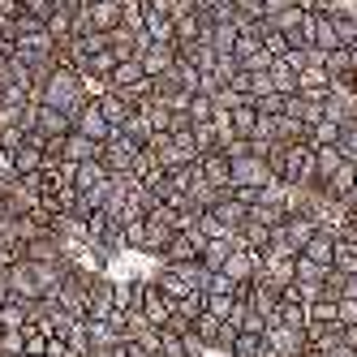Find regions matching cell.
<instances>
[{
	"mask_svg": "<svg viewBox=\"0 0 357 357\" xmlns=\"http://www.w3.org/2000/svg\"><path fill=\"white\" fill-rule=\"evenodd\" d=\"M138 61H142V69L151 73V78H160V73H168L172 61H176V43H151Z\"/></svg>",
	"mask_w": 357,
	"mask_h": 357,
	"instance_id": "7c38bea8",
	"label": "cell"
},
{
	"mask_svg": "<svg viewBox=\"0 0 357 357\" xmlns=\"http://www.w3.org/2000/svg\"><path fill=\"white\" fill-rule=\"evenodd\" d=\"M327 275H331V267H323L314 259H305V254H297V280H314V284H323Z\"/></svg>",
	"mask_w": 357,
	"mask_h": 357,
	"instance_id": "f35d334b",
	"label": "cell"
},
{
	"mask_svg": "<svg viewBox=\"0 0 357 357\" xmlns=\"http://www.w3.org/2000/svg\"><path fill=\"white\" fill-rule=\"evenodd\" d=\"M142 31L151 35V43H176L172 13L160 5V0H146V17H142Z\"/></svg>",
	"mask_w": 357,
	"mask_h": 357,
	"instance_id": "52a82bcc",
	"label": "cell"
},
{
	"mask_svg": "<svg viewBox=\"0 0 357 357\" xmlns=\"http://www.w3.org/2000/svg\"><path fill=\"white\" fill-rule=\"evenodd\" d=\"M267 241H271V224L245 220V224L237 228V245H245V250H267Z\"/></svg>",
	"mask_w": 357,
	"mask_h": 357,
	"instance_id": "ffe728a7",
	"label": "cell"
},
{
	"mask_svg": "<svg viewBox=\"0 0 357 357\" xmlns=\"http://www.w3.org/2000/svg\"><path fill=\"white\" fill-rule=\"evenodd\" d=\"M198 172H202V181H211V185H233V155L220 146V151H207V155H198Z\"/></svg>",
	"mask_w": 357,
	"mask_h": 357,
	"instance_id": "ba28073f",
	"label": "cell"
},
{
	"mask_svg": "<svg viewBox=\"0 0 357 357\" xmlns=\"http://www.w3.org/2000/svg\"><path fill=\"white\" fill-rule=\"evenodd\" d=\"M340 164H344L340 142H336V146H314V181H319V185H323V181H327V176L336 172Z\"/></svg>",
	"mask_w": 357,
	"mask_h": 357,
	"instance_id": "ac0fdd59",
	"label": "cell"
},
{
	"mask_svg": "<svg viewBox=\"0 0 357 357\" xmlns=\"http://www.w3.org/2000/svg\"><path fill=\"white\" fill-rule=\"evenodd\" d=\"M323 69L331 73V82L344 78V73H353V52H349V47H331V52L323 56Z\"/></svg>",
	"mask_w": 357,
	"mask_h": 357,
	"instance_id": "4316f807",
	"label": "cell"
},
{
	"mask_svg": "<svg viewBox=\"0 0 357 357\" xmlns=\"http://www.w3.org/2000/svg\"><path fill=\"white\" fill-rule=\"evenodd\" d=\"M22 9H26L31 17H39V22H47V17L56 13V5H52V0H22Z\"/></svg>",
	"mask_w": 357,
	"mask_h": 357,
	"instance_id": "c3c4849f",
	"label": "cell"
},
{
	"mask_svg": "<svg viewBox=\"0 0 357 357\" xmlns=\"http://www.w3.org/2000/svg\"><path fill=\"white\" fill-rule=\"evenodd\" d=\"M314 9L319 13H331V9H336V0H314Z\"/></svg>",
	"mask_w": 357,
	"mask_h": 357,
	"instance_id": "11a10c76",
	"label": "cell"
},
{
	"mask_svg": "<svg viewBox=\"0 0 357 357\" xmlns=\"http://www.w3.org/2000/svg\"><path fill=\"white\" fill-rule=\"evenodd\" d=\"M134 155H138V142L125 134V130H116L108 142H104V168L112 172V176H125V172H134Z\"/></svg>",
	"mask_w": 357,
	"mask_h": 357,
	"instance_id": "7a4b0ae2",
	"label": "cell"
},
{
	"mask_svg": "<svg viewBox=\"0 0 357 357\" xmlns=\"http://www.w3.org/2000/svg\"><path fill=\"white\" fill-rule=\"evenodd\" d=\"M220 327H224V319H215L211 310H202V314L194 319V331H198V340L207 344V349H215V340H220Z\"/></svg>",
	"mask_w": 357,
	"mask_h": 357,
	"instance_id": "4dcf8cb0",
	"label": "cell"
},
{
	"mask_svg": "<svg viewBox=\"0 0 357 357\" xmlns=\"http://www.w3.org/2000/svg\"><path fill=\"white\" fill-rule=\"evenodd\" d=\"M0 39H5V35H0Z\"/></svg>",
	"mask_w": 357,
	"mask_h": 357,
	"instance_id": "91938a15",
	"label": "cell"
},
{
	"mask_svg": "<svg viewBox=\"0 0 357 357\" xmlns=\"http://www.w3.org/2000/svg\"><path fill=\"white\" fill-rule=\"evenodd\" d=\"M35 104H47V108H61V112H78L82 104H86V91H82V73L78 69H65V65H56L52 73L43 78V86L31 95Z\"/></svg>",
	"mask_w": 357,
	"mask_h": 357,
	"instance_id": "6da1fadb",
	"label": "cell"
},
{
	"mask_svg": "<svg viewBox=\"0 0 357 357\" xmlns=\"http://www.w3.org/2000/svg\"><path fill=\"white\" fill-rule=\"evenodd\" d=\"M91 26L95 31H116L121 26V0H99V5H86Z\"/></svg>",
	"mask_w": 357,
	"mask_h": 357,
	"instance_id": "e0dca14e",
	"label": "cell"
},
{
	"mask_svg": "<svg viewBox=\"0 0 357 357\" xmlns=\"http://www.w3.org/2000/svg\"><path fill=\"white\" fill-rule=\"evenodd\" d=\"M22 357H35V353H22Z\"/></svg>",
	"mask_w": 357,
	"mask_h": 357,
	"instance_id": "680465c9",
	"label": "cell"
},
{
	"mask_svg": "<svg viewBox=\"0 0 357 357\" xmlns=\"http://www.w3.org/2000/svg\"><path fill=\"white\" fill-rule=\"evenodd\" d=\"M245 305H250V310H259L263 319H271L275 305H280V289L267 284L263 275H254V280H250V297H245Z\"/></svg>",
	"mask_w": 357,
	"mask_h": 357,
	"instance_id": "30bf717a",
	"label": "cell"
},
{
	"mask_svg": "<svg viewBox=\"0 0 357 357\" xmlns=\"http://www.w3.org/2000/svg\"><path fill=\"white\" fill-rule=\"evenodd\" d=\"M73 130L86 134V138H95V142H108L116 134L112 125H108V116H104V108H99V99H86V104L73 112Z\"/></svg>",
	"mask_w": 357,
	"mask_h": 357,
	"instance_id": "277c9868",
	"label": "cell"
},
{
	"mask_svg": "<svg viewBox=\"0 0 357 357\" xmlns=\"http://www.w3.org/2000/svg\"><path fill=\"white\" fill-rule=\"evenodd\" d=\"M116 357H151L142 344H134V340H116Z\"/></svg>",
	"mask_w": 357,
	"mask_h": 357,
	"instance_id": "816d5d0a",
	"label": "cell"
},
{
	"mask_svg": "<svg viewBox=\"0 0 357 357\" xmlns=\"http://www.w3.org/2000/svg\"><path fill=\"white\" fill-rule=\"evenodd\" d=\"M340 130H344L340 121L323 116L319 125H310V142H314V146H336V142H340Z\"/></svg>",
	"mask_w": 357,
	"mask_h": 357,
	"instance_id": "f546056e",
	"label": "cell"
},
{
	"mask_svg": "<svg viewBox=\"0 0 357 357\" xmlns=\"http://www.w3.org/2000/svg\"><path fill=\"white\" fill-rule=\"evenodd\" d=\"M202 310H207V289H194V293H185L176 301V314H185V319H198Z\"/></svg>",
	"mask_w": 357,
	"mask_h": 357,
	"instance_id": "8d00e7d4",
	"label": "cell"
},
{
	"mask_svg": "<svg viewBox=\"0 0 357 357\" xmlns=\"http://www.w3.org/2000/svg\"><path fill=\"white\" fill-rule=\"evenodd\" d=\"M331 13H340V17H357V0H336V9Z\"/></svg>",
	"mask_w": 357,
	"mask_h": 357,
	"instance_id": "f5cc1de1",
	"label": "cell"
},
{
	"mask_svg": "<svg viewBox=\"0 0 357 357\" xmlns=\"http://www.w3.org/2000/svg\"><path fill=\"white\" fill-rule=\"evenodd\" d=\"M254 108H259V116H280V112H284V95H280V91L259 95V99H254Z\"/></svg>",
	"mask_w": 357,
	"mask_h": 357,
	"instance_id": "7bdbcfd3",
	"label": "cell"
},
{
	"mask_svg": "<svg viewBox=\"0 0 357 357\" xmlns=\"http://www.w3.org/2000/svg\"><path fill=\"white\" fill-rule=\"evenodd\" d=\"M155 357H194V353L185 349V336H176V331L160 327V353Z\"/></svg>",
	"mask_w": 357,
	"mask_h": 357,
	"instance_id": "d6a6232c",
	"label": "cell"
},
{
	"mask_svg": "<svg viewBox=\"0 0 357 357\" xmlns=\"http://www.w3.org/2000/svg\"><path fill=\"white\" fill-rule=\"evenodd\" d=\"M340 151H344V160H357V121H344V130H340Z\"/></svg>",
	"mask_w": 357,
	"mask_h": 357,
	"instance_id": "bcb514c9",
	"label": "cell"
},
{
	"mask_svg": "<svg viewBox=\"0 0 357 357\" xmlns=\"http://www.w3.org/2000/svg\"><path fill=\"white\" fill-rule=\"evenodd\" d=\"M138 78H146V69H142V61H121L112 73H108V86L112 91H125V86H134Z\"/></svg>",
	"mask_w": 357,
	"mask_h": 357,
	"instance_id": "603a6c76",
	"label": "cell"
},
{
	"mask_svg": "<svg viewBox=\"0 0 357 357\" xmlns=\"http://www.w3.org/2000/svg\"><path fill=\"white\" fill-rule=\"evenodd\" d=\"M99 108H104V116H108L112 130H121V125L130 121V112H134V104H125V95H121V91H108L104 99H99Z\"/></svg>",
	"mask_w": 357,
	"mask_h": 357,
	"instance_id": "44dd1931",
	"label": "cell"
},
{
	"mask_svg": "<svg viewBox=\"0 0 357 357\" xmlns=\"http://www.w3.org/2000/svg\"><path fill=\"white\" fill-rule=\"evenodd\" d=\"M331 22H336L340 43H344V47H353V43H357V17H340V13H331Z\"/></svg>",
	"mask_w": 357,
	"mask_h": 357,
	"instance_id": "f6af8a7d",
	"label": "cell"
},
{
	"mask_svg": "<svg viewBox=\"0 0 357 357\" xmlns=\"http://www.w3.org/2000/svg\"><path fill=\"white\" fill-rule=\"evenodd\" d=\"M314 47H323V52H331V47H344L340 35H336V22H331V13H319V9H314Z\"/></svg>",
	"mask_w": 357,
	"mask_h": 357,
	"instance_id": "7402d4cb",
	"label": "cell"
},
{
	"mask_svg": "<svg viewBox=\"0 0 357 357\" xmlns=\"http://www.w3.org/2000/svg\"><path fill=\"white\" fill-rule=\"evenodd\" d=\"M271 181H280V176L263 155H237L233 160V185H271Z\"/></svg>",
	"mask_w": 357,
	"mask_h": 357,
	"instance_id": "3957f363",
	"label": "cell"
},
{
	"mask_svg": "<svg viewBox=\"0 0 357 357\" xmlns=\"http://www.w3.org/2000/svg\"><path fill=\"white\" fill-rule=\"evenodd\" d=\"M138 310L155 323V327H164V323L172 319V310H176V301L155 284V280H142V305H138Z\"/></svg>",
	"mask_w": 357,
	"mask_h": 357,
	"instance_id": "8992f818",
	"label": "cell"
},
{
	"mask_svg": "<svg viewBox=\"0 0 357 357\" xmlns=\"http://www.w3.org/2000/svg\"><path fill=\"white\" fill-rule=\"evenodd\" d=\"M263 353V336H250V331H237V344L228 357H259Z\"/></svg>",
	"mask_w": 357,
	"mask_h": 357,
	"instance_id": "60d3db41",
	"label": "cell"
},
{
	"mask_svg": "<svg viewBox=\"0 0 357 357\" xmlns=\"http://www.w3.org/2000/svg\"><path fill=\"white\" fill-rule=\"evenodd\" d=\"M56 39L47 35V26H35V31H26V35H17V52L22 56H56Z\"/></svg>",
	"mask_w": 357,
	"mask_h": 357,
	"instance_id": "8fae6325",
	"label": "cell"
},
{
	"mask_svg": "<svg viewBox=\"0 0 357 357\" xmlns=\"http://www.w3.org/2000/svg\"><path fill=\"white\" fill-rule=\"evenodd\" d=\"M310 319H314V323H336V301H331V297L310 301ZM336 327H340V323H336Z\"/></svg>",
	"mask_w": 357,
	"mask_h": 357,
	"instance_id": "ee69618b",
	"label": "cell"
},
{
	"mask_svg": "<svg viewBox=\"0 0 357 357\" xmlns=\"http://www.w3.org/2000/svg\"><path fill=\"white\" fill-rule=\"evenodd\" d=\"M207 310L215 314V319H228L237 310V297L233 293H207Z\"/></svg>",
	"mask_w": 357,
	"mask_h": 357,
	"instance_id": "b9f144b4",
	"label": "cell"
},
{
	"mask_svg": "<svg viewBox=\"0 0 357 357\" xmlns=\"http://www.w3.org/2000/svg\"><path fill=\"white\" fill-rule=\"evenodd\" d=\"M194 142H198V151H202V155H207V151H220L215 125H211V121H194Z\"/></svg>",
	"mask_w": 357,
	"mask_h": 357,
	"instance_id": "ab89813d",
	"label": "cell"
},
{
	"mask_svg": "<svg viewBox=\"0 0 357 357\" xmlns=\"http://www.w3.org/2000/svg\"><path fill=\"white\" fill-rule=\"evenodd\" d=\"M237 289V280H228L224 271H211V284H207V293H233Z\"/></svg>",
	"mask_w": 357,
	"mask_h": 357,
	"instance_id": "f907efd6",
	"label": "cell"
},
{
	"mask_svg": "<svg viewBox=\"0 0 357 357\" xmlns=\"http://www.w3.org/2000/svg\"><path fill=\"white\" fill-rule=\"evenodd\" d=\"M202 245H207V237H202L198 228H185V233H172L168 250L160 254L155 263H194V259H202Z\"/></svg>",
	"mask_w": 357,
	"mask_h": 357,
	"instance_id": "5b68a950",
	"label": "cell"
},
{
	"mask_svg": "<svg viewBox=\"0 0 357 357\" xmlns=\"http://www.w3.org/2000/svg\"><path fill=\"white\" fill-rule=\"evenodd\" d=\"M237 22H220V26H211V47L224 56V52H233V43H237Z\"/></svg>",
	"mask_w": 357,
	"mask_h": 357,
	"instance_id": "1f68e13d",
	"label": "cell"
},
{
	"mask_svg": "<svg viewBox=\"0 0 357 357\" xmlns=\"http://www.w3.org/2000/svg\"><path fill=\"white\" fill-rule=\"evenodd\" d=\"M172 26H176V43H198V35H202V17H198V13H176Z\"/></svg>",
	"mask_w": 357,
	"mask_h": 357,
	"instance_id": "f1b7e54d",
	"label": "cell"
},
{
	"mask_svg": "<svg viewBox=\"0 0 357 357\" xmlns=\"http://www.w3.org/2000/svg\"><path fill=\"white\" fill-rule=\"evenodd\" d=\"M35 130L47 134V138H65L73 130V116L61 112V108H47V104H35Z\"/></svg>",
	"mask_w": 357,
	"mask_h": 357,
	"instance_id": "9c48e42d",
	"label": "cell"
},
{
	"mask_svg": "<svg viewBox=\"0 0 357 357\" xmlns=\"http://www.w3.org/2000/svg\"><path fill=\"white\" fill-rule=\"evenodd\" d=\"M0 353H26V340H22V331H0Z\"/></svg>",
	"mask_w": 357,
	"mask_h": 357,
	"instance_id": "681fc988",
	"label": "cell"
},
{
	"mask_svg": "<svg viewBox=\"0 0 357 357\" xmlns=\"http://www.w3.org/2000/svg\"><path fill=\"white\" fill-rule=\"evenodd\" d=\"M305 259H314V263H323V267H336V233H327V228H319V233L305 241Z\"/></svg>",
	"mask_w": 357,
	"mask_h": 357,
	"instance_id": "4fadbf2b",
	"label": "cell"
},
{
	"mask_svg": "<svg viewBox=\"0 0 357 357\" xmlns=\"http://www.w3.org/2000/svg\"><path fill=\"white\" fill-rule=\"evenodd\" d=\"M314 233H319V220H314V215H289V220H284V237H289V245H293L297 254L305 250V241H310Z\"/></svg>",
	"mask_w": 357,
	"mask_h": 357,
	"instance_id": "9a60e30c",
	"label": "cell"
},
{
	"mask_svg": "<svg viewBox=\"0 0 357 357\" xmlns=\"http://www.w3.org/2000/svg\"><path fill=\"white\" fill-rule=\"evenodd\" d=\"M215 5H224V0H198V9H215Z\"/></svg>",
	"mask_w": 357,
	"mask_h": 357,
	"instance_id": "9f6ffc18",
	"label": "cell"
},
{
	"mask_svg": "<svg viewBox=\"0 0 357 357\" xmlns=\"http://www.w3.org/2000/svg\"><path fill=\"white\" fill-rule=\"evenodd\" d=\"M65 357H86V353H73V349H69V353H65Z\"/></svg>",
	"mask_w": 357,
	"mask_h": 357,
	"instance_id": "6f0895ef",
	"label": "cell"
},
{
	"mask_svg": "<svg viewBox=\"0 0 357 357\" xmlns=\"http://www.w3.org/2000/svg\"><path fill=\"white\" fill-rule=\"evenodd\" d=\"M116 65H121V61H116L112 47H99V52H91V61H86V73H95V78H108Z\"/></svg>",
	"mask_w": 357,
	"mask_h": 357,
	"instance_id": "836d02e7",
	"label": "cell"
},
{
	"mask_svg": "<svg viewBox=\"0 0 357 357\" xmlns=\"http://www.w3.org/2000/svg\"><path fill=\"white\" fill-rule=\"evenodd\" d=\"M31 323V310H26V301H9L5 305V310H0V327H5V331H22V327H26Z\"/></svg>",
	"mask_w": 357,
	"mask_h": 357,
	"instance_id": "83f0119b",
	"label": "cell"
},
{
	"mask_svg": "<svg viewBox=\"0 0 357 357\" xmlns=\"http://www.w3.org/2000/svg\"><path fill=\"white\" fill-rule=\"evenodd\" d=\"M340 340H344V344H349V349L357 353V323H349V327L340 331Z\"/></svg>",
	"mask_w": 357,
	"mask_h": 357,
	"instance_id": "db71d44e",
	"label": "cell"
},
{
	"mask_svg": "<svg viewBox=\"0 0 357 357\" xmlns=\"http://www.w3.org/2000/svg\"><path fill=\"white\" fill-rule=\"evenodd\" d=\"M271 86L280 91V95H297V73H293V65L284 61V56H280V61H271Z\"/></svg>",
	"mask_w": 357,
	"mask_h": 357,
	"instance_id": "d4e9b609",
	"label": "cell"
},
{
	"mask_svg": "<svg viewBox=\"0 0 357 357\" xmlns=\"http://www.w3.org/2000/svg\"><path fill=\"white\" fill-rule=\"evenodd\" d=\"M211 211H215V215H220V220H224L228 228H241V224H245V215H250V207H241V202H237L233 194H224V198L215 202Z\"/></svg>",
	"mask_w": 357,
	"mask_h": 357,
	"instance_id": "484cf974",
	"label": "cell"
},
{
	"mask_svg": "<svg viewBox=\"0 0 357 357\" xmlns=\"http://www.w3.org/2000/svg\"><path fill=\"white\" fill-rule=\"evenodd\" d=\"M237 250V233L233 237H207V245H202V267L207 271H224L228 254Z\"/></svg>",
	"mask_w": 357,
	"mask_h": 357,
	"instance_id": "5bb4252c",
	"label": "cell"
},
{
	"mask_svg": "<svg viewBox=\"0 0 357 357\" xmlns=\"http://www.w3.org/2000/svg\"><path fill=\"white\" fill-rule=\"evenodd\" d=\"M185 112L194 116V121H211L215 116V95H190V104H185Z\"/></svg>",
	"mask_w": 357,
	"mask_h": 357,
	"instance_id": "74e56055",
	"label": "cell"
},
{
	"mask_svg": "<svg viewBox=\"0 0 357 357\" xmlns=\"http://www.w3.org/2000/svg\"><path fill=\"white\" fill-rule=\"evenodd\" d=\"M305 319H310V305H305V301H280L275 314H271L275 327H293V331H301Z\"/></svg>",
	"mask_w": 357,
	"mask_h": 357,
	"instance_id": "2e32d148",
	"label": "cell"
},
{
	"mask_svg": "<svg viewBox=\"0 0 357 357\" xmlns=\"http://www.w3.org/2000/svg\"><path fill=\"white\" fill-rule=\"evenodd\" d=\"M108 168H104V160H82L78 164V176H73V190H95V185H104L108 181Z\"/></svg>",
	"mask_w": 357,
	"mask_h": 357,
	"instance_id": "d6986e66",
	"label": "cell"
},
{
	"mask_svg": "<svg viewBox=\"0 0 357 357\" xmlns=\"http://www.w3.org/2000/svg\"><path fill=\"white\" fill-rule=\"evenodd\" d=\"M336 271L357 275V237L353 241H336Z\"/></svg>",
	"mask_w": 357,
	"mask_h": 357,
	"instance_id": "d590c367",
	"label": "cell"
},
{
	"mask_svg": "<svg viewBox=\"0 0 357 357\" xmlns=\"http://www.w3.org/2000/svg\"><path fill=\"white\" fill-rule=\"evenodd\" d=\"M121 130H125V134H130V138H134L138 146H146L151 138H155V125H151V116H146L142 108H134V112H130V121H125V125H121Z\"/></svg>",
	"mask_w": 357,
	"mask_h": 357,
	"instance_id": "cb8c5ba5",
	"label": "cell"
},
{
	"mask_svg": "<svg viewBox=\"0 0 357 357\" xmlns=\"http://www.w3.org/2000/svg\"><path fill=\"white\" fill-rule=\"evenodd\" d=\"M336 323H340V327L357 323V297H340V301H336Z\"/></svg>",
	"mask_w": 357,
	"mask_h": 357,
	"instance_id": "7dc6e473",
	"label": "cell"
},
{
	"mask_svg": "<svg viewBox=\"0 0 357 357\" xmlns=\"http://www.w3.org/2000/svg\"><path fill=\"white\" fill-rule=\"evenodd\" d=\"M43 26H47V35H52L56 43H65V39L73 35V13H69V9H56L52 17L43 22Z\"/></svg>",
	"mask_w": 357,
	"mask_h": 357,
	"instance_id": "e575fe53",
	"label": "cell"
}]
</instances>
